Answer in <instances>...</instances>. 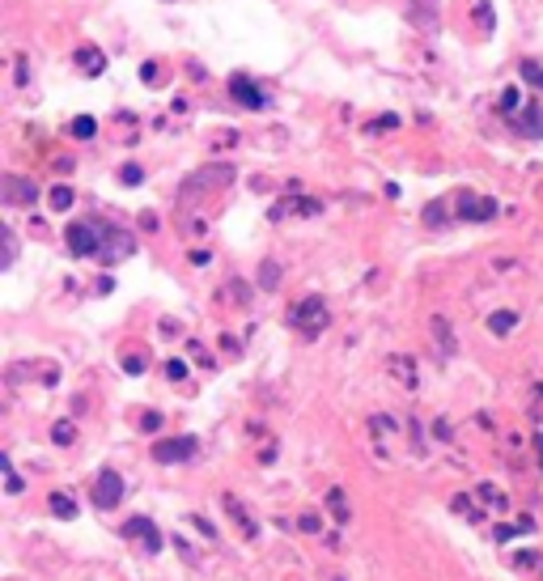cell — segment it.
Listing matches in <instances>:
<instances>
[{
    "instance_id": "obj_12",
    "label": "cell",
    "mask_w": 543,
    "mask_h": 581,
    "mask_svg": "<svg viewBox=\"0 0 543 581\" xmlns=\"http://www.w3.org/2000/svg\"><path fill=\"white\" fill-rule=\"evenodd\" d=\"M518 327V314L514 310H497V314H488V331L493 335H509Z\"/></svg>"
},
{
    "instance_id": "obj_26",
    "label": "cell",
    "mask_w": 543,
    "mask_h": 581,
    "mask_svg": "<svg viewBox=\"0 0 543 581\" xmlns=\"http://www.w3.org/2000/svg\"><path fill=\"white\" fill-rule=\"evenodd\" d=\"M399 128V115H378L373 119V132H395Z\"/></svg>"
},
{
    "instance_id": "obj_25",
    "label": "cell",
    "mask_w": 543,
    "mask_h": 581,
    "mask_svg": "<svg viewBox=\"0 0 543 581\" xmlns=\"http://www.w3.org/2000/svg\"><path fill=\"white\" fill-rule=\"evenodd\" d=\"M518 93H522V89H505V93H501V111H518V107H522Z\"/></svg>"
},
{
    "instance_id": "obj_33",
    "label": "cell",
    "mask_w": 543,
    "mask_h": 581,
    "mask_svg": "<svg viewBox=\"0 0 543 581\" xmlns=\"http://www.w3.org/2000/svg\"><path fill=\"white\" fill-rule=\"evenodd\" d=\"M119 179H124V183H140V179H144V170H140V166H124V170H119Z\"/></svg>"
},
{
    "instance_id": "obj_6",
    "label": "cell",
    "mask_w": 543,
    "mask_h": 581,
    "mask_svg": "<svg viewBox=\"0 0 543 581\" xmlns=\"http://www.w3.org/2000/svg\"><path fill=\"white\" fill-rule=\"evenodd\" d=\"M94 501H98V509H115V505L124 501V475L106 467V471L98 475V484H94Z\"/></svg>"
},
{
    "instance_id": "obj_22",
    "label": "cell",
    "mask_w": 543,
    "mask_h": 581,
    "mask_svg": "<svg viewBox=\"0 0 543 581\" xmlns=\"http://www.w3.org/2000/svg\"><path fill=\"white\" fill-rule=\"evenodd\" d=\"M259 285H263V289H276V285H281V268H276V263H263Z\"/></svg>"
},
{
    "instance_id": "obj_7",
    "label": "cell",
    "mask_w": 543,
    "mask_h": 581,
    "mask_svg": "<svg viewBox=\"0 0 543 581\" xmlns=\"http://www.w3.org/2000/svg\"><path fill=\"white\" fill-rule=\"evenodd\" d=\"M497 217V199L493 195H459V221H493Z\"/></svg>"
},
{
    "instance_id": "obj_9",
    "label": "cell",
    "mask_w": 543,
    "mask_h": 581,
    "mask_svg": "<svg viewBox=\"0 0 543 581\" xmlns=\"http://www.w3.org/2000/svg\"><path fill=\"white\" fill-rule=\"evenodd\" d=\"M0 191H5L9 204H34V195H38V187L30 179H22V174H5L0 179Z\"/></svg>"
},
{
    "instance_id": "obj_38",
    "label": "cell",
    "mask_w": 543,
    "mask_h": 581,
    "mask_svg": "<svg viewBox=\"0 0 543 581\" xmlns=\"http://www.w3.org/2000/svg\"><path fill=\"white\" fill-rule=\"evenodd\" d=\"M433 433H438L442 442H450V425H446V420H438V425H433Z\"/></svg>"
},
{
    "instance_id": "obj_36",
    "label": "cell",
    "mask_w": 543,
    "mask_h": 581,
    "mask_svg": "<svg viewBox=\"0 0 543 581\" xmlns=\"http://www.w3.org/2000/svg\"><path fill=\"white\" fill-rule=\"evenodd\" d=\"M195 526H200V531H204V539H216V526L212 522H204V518H191Z\"/></svg>"
},
{
    "instance_id": "obj_17",
    "label": "cell",
    "mask_w": 543,
    "mask_h": 581,
    "mask_svg": "<svg viewBox=\"0 0 543 581\" xmlns=\"http://www.w3.org/2000/svg\"><path fill=\"white\" fill-rule=\"evenodd\" d=\"M73 199H77V195H73V187H64V183H60V187H51V208H56V213H64V208H68Z\"/></svg>"
},
{
    "instance_id": "obj_19",
    "label": "cell",
    "mask_w": 543,
    "mask_h": 581,
    "mask_svg": "<svg viewBox=\"0 0 543 581\" xmlns=\"http://www.w3.org/2000/svg\"><path fill=\"white\" fill-rule=\"evenodd\" d=\"M479 497H484L488 505H493V509H505V505H509V501H505V492H501L497 484H479Z\"/></svg>"
},
{
    "instance_id": "obj_39",
    "label": "cell",
    "mask_w": 543,
    "mask_h": 581,
    "mask_svg": "<svg viewBox=\"0 0 543 581\" xmlns=\"http://www.w3.org/2000/svg\"><path fill=\"white\" fill-rule=\"evenodd\" d=\"M535 446H539V462H543V437H539V442H535Z\"/></svg>"
},
{
    "instance_id": "obj_14",
    "label": "cell",
    "mask_w": 543,
    "mask_h": 581,
    "mask_svg": "<svg viewBox=\"0 0 543 581\" xmlns=\"http://www.w3.org/2000/svg\"><path fill=\"white\" fill-rule=\"evenodd\" d=\"M77 64H81V73H89V77L106 68V60L98 56V51H94V47H85V51H77Z\"/></svg>"
},
{
    "instance_id": "obj_34",
    "label": "cell",
    "mask_w": 543,
    "mask_h": 581,
    "mask_svg": "<svg viewBox=\"0 0 543 581\" xmlns=\"http://www.w3.org/2000/svg\"><path fill=\"white\" fill-rule=\"evenodd\" d=\"M124 369H128V374H144V356H140V352H136V356H128V361H124Z\"/></svg>"
},
{
    "instance_id": "obj_23",
    "label": "cell",
    "mask_w": 543,
    "mask_h": 581,
    "mask_svg": "<svg viewBox=\"0 0 543 581\" xmlns=\"http://www.w3.org/2000/svg\"><path fill=\"white\" fill-rule=\"evenodd\" d=\"M522 77H526L535 89H543V68H539L535 60H522Z\"/></svg>"
},
{
    "instance_id": "obj_30",
    "label": "cell",
    "mask_w": 543,
    "mask_h": 581,
    "mask_svg": "<svg viewBox=\"0 0 543 581\" xmlns=\"http://www.w3.org/2000/svg\"><path fill=\"white\" fill-rule=\"evenodd\" d=\"M230 293H234V301H238V305H246V301H251V289H246L242 280H234V285H230Z\"/></svg>"
},
{
    "instance_id": "obj_32",
    "label": "cell",
    "mask_w": 543,
    "mask_h": 581,
    "mask_svg": "<svg viewBox=\"0 0 543 581\" xmlns=\"http://www.w3.org/2000/svg\"><path fill=\"white\" fill-rule=\"evenodd\" d=\"M297 526H302V531H310V535H318V526H322V522H318V513H302Z\"/></svg>"
},
{
    "instance_id": "obj_24",
    "label": "cell",
    "mask_w": 543,
    "mask_h": 581,
    "mask_svg": "<svg viewBox=\"0 0 543 581\" xmlns=\"http://www.w3.org/2000/svg\"><path fill=\"white\" fill-rule=\"evenodd\" d=\"M424 221H429V225H446V221H450V213H446L442 204H429V208H424Z\"/></svg>"
},
{
    "instance_id": "obj_27",
    "label": "cell",
    "mask_w": 543,
    "mask_h": 581,
    "mask_svg": "<svg viewBox=\"0 0 543 581\" xmlns=\"http://www.w3.org/2000/svg\"><path fill=\"white\" fill-rule=\"evenodd\" d=\"M424 26H433V0H416V9H412Z\"/></svg>"
},
{
    "instance_id": "obj_31",
    "label": "cell",
    "mask_w": 543,
    "mask_h": 581,
    "mask_svg": "<svg viewBox=\"0 0 543 581\" xmlns=\"http://www.w3.org/2000/svg\"><path fill=\"white\" fill-rule=\"evenodd\" d=\"M183 374H187V361H166V378H174V382H179Z\"/></svg>"
},
{
    "instance_id": "obj_3",
    "label": "cell",
    "mask_w": 543,
    "mask_h": 581,
    "mask_svg": "<svg viewBox=\"0 0 543 581\" xmlns=\"http://www.w3.org/2000/svg\"><path fill=\"white\" fill-rule=\"evenodd\" d=\"M102 234V263H115V259H124V255H132L136 250V238L132 234H124V229H115V225H102L98 229Z\"/></svg>"
},
{
    "instance_id": "obj_18",
    "label": "cell",
    "mask_w": 543,
    "mask_h": 581,
    "mask_svg": "<svg viewBox=\"0 0 543 581\" xmlns=\"http://www.w3.org/2000/svg\"><path fill=\"white\" fill-rule=\"evenodd\" d=\"M327 509H332V513L344 522V518H348V497H344L340 488H332V492H327Z\"/></svg>"
},
{
    "instance_id": "obj_4",
    "label": "cell",
    "mask_w": 543,
    "mask_h": 581,
    "mask_svg": "<svg viewBox=\"0 0 543 581\" xmlns=\"http://www.w3.org/2000/svg\"><path fill=\"white\" fill-rule=\"evenodd\" d=\"M64 238H68V250H73L77 259H85V255H98V250H102V234H98L94 225H85V221L68 225V229H64Z\"/></svg>"
},
{
    "instance_id": "obj_20",
    "label": "cell",
    "mask_w": 543,
    "mask_h": 581,
    "mask_svg": "<svg viewBox=\"0 0 543 581\" xmlns=\"http://www.w3.org/2000/svg\"><path fill=\"white\" fill-rule=\"evenodd\" d=\"M433 335H438V344H442L446 352H454V348H459V344H454V335H450V323H446V319L433 323Z\"/></svg>"
},
{
    "instance_id": "obj_11",
    "label": "cell",
    "mask_w": 543,
    "mask_h": 581,
    "mask_svg": "<svg viewBox=\"0 0 543 581\" xmlns=\"http://www.w3.org/2000/svg\"><path fill=\"white\" fill-rule=\"evenodd\" d=\"M514 128H518L522 136H543V111H539V107H530V111H522V115L514 119Z\"/></svg>"
},
{
    "instance_id": "obj_35",
    "label": "cell",
    "mask_w": 543,
    "mask_h": 581,
    "mask_svg": "<svg viewBox=\"0 0 543 581\" xmlns=\"http://www.w3.org/2000/svg\"><path fill=\"white\" fill-rule=\"evenodd\" d=\"M518 531H522V526H497V539H501V543H509Z\"/></svg>"
},
{
    "instance_id": "obj_13",
    "label": "cell",
    "mask_w": 543,
    "mask_h": 581,
    "mask_svg": "<svg viewBox=\"0 0 543 581\" xmlns=\"http://www.w3.org/2000/svg\"><path fill=\"white\" fill-rule=\"evenodd\" d=\"M225 509H230V518H234V522L242 526V531H246V539H255V535H259V526H255V522L246 518V509H242V505H238L234 497H225Z\"/></svg>"
},
{
    "instance_id": "obj_29",
    "label": "cell",
    "mask_w": 543,
    "mask_h": 581,
    "mask_svg": "<svg viewBox=\"0 0 543 581\" xmlns=\"http://www.w3.org/2000/svg\"><path fill=\"white\" fill-rule=\"evenodd\" d=\"M475 13H479L484 30H493V5H488V0H479V5H475Z\"/></svg>"
},
{
    "instance_id": "obj_2",
    "label": "cell",
    "mask_w": 543,
    "mask_h": 581,
    "mask_svg": "<svg viewBox=\"0 0 543 581\" xmlns=\"http://www.w3.org/2000/svg\"><path fill=\"white\" fill-rule=\"evenodd\" d=\"M293 327L306 331V335H318V331H327V301L322 297H306L293 305Z\"/></svg>"
},
{
    "instance_id": "obj_28",
    "label": "cell",
    "mask_w": 543,
    "mask_h": 581,
    "mask_svg": "<svg viewBox=\"0 0 543 581\" xmlns=\"http://www.w3.org/2000/svg\"><path fill=\"white\" fill-rule=\"evenodd\" d=\"M140 429H144V433H157V429H161V416H157V412H144V416H140Z\"/></svg>"
},
{
    "instance_id": "obj_21",
    "label": "cell",
    "mask_w": 543,
    "mask_h": 581,
    "mask_svg": "<svg viewBox=\"0 0 543 581\" xmlns=\"http://www.w3.org/2000/svg\"><path fill=\"white\" fill-rule=\"evenodd\" d=\"M73 437H77V429L68 425V420H60V425H56V429H51V442H56V446H68Z\"/></svg>"
},
{
    "instance_id": "obj_16",
    "label": "cell",
    "mask_w": 543,
    "mask_h": 581,
    "mask_svg": "<svg viewBox=\"0 0 543 581\" xmlns=\"http://www.w3.org/2000/svg\"><path fill=\"white\" fill-rule=\"evenodd\" d=\"M68 132H73L77 140H89V136L98 132V123H94V115H77V119L68 123Z\"/></svg>"
},
{
    "instance_id": "obj_8",
    "label": "cell",
    "mask_w": 543,
    "mask_h": 581,
    "mask_svg": "<svg viewBox=\"0 0 543 581\" xmlns=\"http://www.w3.org/2000/svg\"><path fill=\"white\" fill-rule=\"evenodd\" d=\"M230 93H234V102H242L246 111H263V107H267L263 89H259L251 77H234V81H230Z\"/></svg>"
},
{
    "instance_id": "obj_1",
    "label": "cell",
    "mask_w": 543,
    "mask_h": 581,
    "mask_svg": "<svg viewBox=\"0 0 543 581\" xmlns=\"http://www.w3.org/2000/svg\"><path fill=\"white\" fill-rule=\"evenodd\" d=\"M234 179H238V170H234L230 162L200 166L195 174H187V179H183V187H179V204H191V199H200V191L208 195V191H216V187H230Z\"/></svg>"
},
{
    "instance_id": "obj_5",
    "label": "cell",
    "mask_w": 543,
    "mask_h": 581,
    "mask_svg": "<svg viewBox=\"0 0 543 581\" xmlns=\"http://www.w3.org/2000/svg\"><path fill=\"white\" fill-rule=\"evenodd\" d=\"M195 450H200V442L191 433H183V437H170V442H157L153 458L157 462H187V458H195Z\"/></svg>"
},
{
    "instance_id": "obj_10",
    "label": "cell",
    "mask_w": 543,
    "mask_h": 581,
    "mask_svg": "<svg viewBox=\"0 0 543 581\" xmlns=\"http://www.w3.org/2000/svg\"><path fill=\"white\" fill-rule=\"evenodd\" d=\"M124 531L132 535V539H140L144 543V552H161V535H157V526L149 522V518H132Z\"/></svg>"
},
{
    "instance_id": "obj_37",
    "label": "cell",
    "mask_w": 543,
    "mask_h": 581,
    "mask_svg": "<svg viewBox=\"0 0 543 581\" xmlns=\"http://www.w3.org/2000/svg\"><path fill=\"white\" fill-rule=\"evenodd\" d=\"M5 488H9V492H13V497H17V492H22V480H17V475H13V471H5Z\"/></svg>"
},
{
    "instance_id": "obj_15",
    "label": "cell",
    "mask_w": 543,
    "mask_h": 581,
    "mask_svg": "<svg viewBox=\"0 0 543 581\" xmlns=\"http://www.w3.org/2000/svg\"><path fill=\"white\" fill-rule=\"evenodd\" d=\"M47 501H51V513H56V518H77V501H73V497H64V492H51Z\"/></svg>"
}]
</instances>
